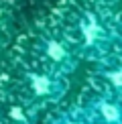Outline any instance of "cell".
<instances>
[{
    "mask_svg": "<svg viewBox=\"0 0 122 124\" xmlns=\"http://www.w3.org/2000/svg\"><path fill=\"white\" fill-rule=\"evenodd\" d=\"M20 85H23V100L35 108L55 104L67 92L65 75H61L53 69H47L43 65L37 69L24 71L20 77Z\"/></svg>",
    "mask_w": 122,
    "mask_h": 124,
    "instance_id": "1",
    "label": "cell"
},
{
    "mask_svg": "<svg viewBox=\"0 0 122 124\" xmlns=\"http://www.w3.org/2000/svg\"><path fill=\"white\" fill-rule=\"evenodd\" d=\"M114 45V33L96 14H85L77 27V53L90 59H106Z\"/></svg>",
    "mask_w": 122,
    "mask_h": 124,
    "instance_id": "2",
    "label": "cell"
},
{
    "mask_svg": "<svg viewBox=\"0 0 122 124\" xmlns=\"http://www.w3.org/2000/svg\"><path fill=\"white\" fill-rule=\"evenodd\" d=\"M39 51V59L43 67L53 69L61 75H67L77 67L79 61V53L71 43L59 39V37H45L39 41L37 45Z\"/></svg>",
    "mask_w": 122,
    "mask_h": 124,
    "instance_id": "3",
    "label": "cell"
},
{
    "mask_svg": "<svg viewBox=\"0 0 122 124\" xmlns=\"http://www.w3.org/2000/svg\"><path fill=\"white\" fill-rule=\"evenodd\" d=\"M84 110L94 124H122V98L106 90L85 98Z\"/></svg>",
    "mask_w": 122,
    "mask_h": 124,
    "instance_id": "4",
    "label": "cell"
},
{
    "mask_svg": "<svg viewBox=\"0 0 122 124\" xmlns=\"http://www.w3.org/2000/svg\"><path fill=\"white\" fill-rule=\"evenodd\" d=\"M96 79L106 92L122 98V59H100L96 67Z\"/></svg>",
    "mask_w": 122,
    "mask_h": 124,
    "instance_id": "5",
    "label": "cell"
},
{
    "mask_svg": "<svg viewBox=\"0 0 122 124\" xmlns=\"http://www.w3.org/2000/svg\"><path fill=\"white\" fill-rule=\"evenodd\" d=\"M47 124H94V122L88 116V112L84 110V106H73L53 114L47 120Z\"/></svg>",
    "mask_w": 122,
    "mask_h": 124,
    "instance_id": "6",
    "label": "cell"
},
{
    "mask_svg": "<svg viewBox=\"0 0 122 124\" xmlns=\"http://www.w3.org/2000/svg\"><path fill=\"white\" fill-rule=\"evenodd\" d=\"M114 43L118 45V49H122V23L118 24V29L114 31Z\"/></svg>",
    "mask_w": 122,
    "mask_h": 124,
    "instance_id": "7",
    "label": "cell"
}]
</instances>
